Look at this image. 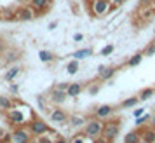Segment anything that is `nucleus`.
I'll return each instance as SVG.
<instances>
[{
  "label": "nucleus",
  "mask_w": 155,
  "mask_h": 143,
  "mask_svg": "<svg viewBox=\"0 0 155 143\" xmlns=\"http://www.w3.org/2000/svg\"><path fill=\"white\" fill-rule=\"evenodd\" d=\"M89 9H91V12L94 16L101 18V16L108 14L113 9V5L110 0H92V2H89Z\"/></svg>",
  "instance_id": "1"
},
{
  "label": "nucleus",
  "mask_w": 155,
  "mask_h": 143,
  "mask_svg": "<svg viewBox=\"0 0 155 143\" xmlns=\"http://www.w3.org/2000/svg\"><path fill=\"white\" fill-rule=\"evenodd\" d=\"M54 89H58V91H64V93H66V89H68V84H66V82H61V84H58Z\"/></svg>",
  "instance_id": "30"
},
{
  "label": "nucleus",
  "mask_w": 155,
  "mask_h": 143,
  "mask_svg": "<svg viewBox=\"0 0 155 143\" xmlns=\"http://www.w3.org/2000/svg\"><path fill=\"white\" fill-rule=\"evenodd\" d=\"M82 89H84V86H82L80 82H73V84H68V89H66V96H70V98H77L78 94L82 93Z\"/></svg>",
  "instance_id": "13"
},
{
  "label": "nucleus",
  "mask_w": 155,
  "mask_h": 143,
  "mask_svg": "<svg viewBox=\"0 0 155 143\" xmlns=\"http://www.w3.org/2000/svg\"><path fill=\"white\" fill-rule=\"evenodd\" d=\"M119 131H120V122L119 121H108V122H103V131H101V136L105 138L106 141L112 143L117 136H119Z\"/></svg>",
  "instance_id": "2"
},
{
  "label": "nucleus",
  "mask_w": 155,
  "mask_h": 143,
  "mask_svg": "<svg viewBox=\"0 0 155 143\" xmlns=\"http://www.w3.org/2000/svg\"><path fill=\"white\" fill-rule=\"evenodd\" d=\"M64 100H66V93H64V91H58V89H52V91H51V101H52V103H58V105H59V103H63Z\"/></svg>",
  "instance_id": "15"
},
{
  "label": "nucleus",
  "mask_w": 155,
  "mask_h": 143,
  "mask_svg": "<svg viewBox=\"0 0 155 143\" xmlns=\"http://www.w3.org/2000/svg\"><path fill=\"white\" fill-rule=\"evenodd\" d=\"M150 117H152L150 114H143L141 117H138V119H136V126L140 128V126H143V124H147V122L150 121Z\"/></svg>",
  "instance_id": "26"
},
{
  "label": "nucleus",
  "mask_w": 155,
  "mask_h": 143,
  "mask_svg": "<svg viewBox=\"0 0 155 143\" xmlns=\"http://www.w3.org/2000/svg\"><path fill=\"white\" fill-rule=\"evenodd\" d=\"M150 124H152V128L155 129V115H152V117H150Z\"/></svg>",
  "instance_id": "40"
},
{
  "label": "nucleus",
  "mask_w": 155,
  "mask_h": 143,
  "mask_svg": "<svg viewBox=\"0 0 155 143\" xmlns=\"http://www.w3.org/2000/svg\"><path fill=\"white\" fill-rule=\"evenodd\" d=\"M14 14H16V21H31L37 16L31 7H19L14 11Z\"/></svg>",
  "instance_id": "7"
},
{
  "label": "nucleus",
  "mask_w": 155,
  "mask_h": 143,
  "mask_svg": "<svg viewBox=\"0 0 155 143\" xmlns=\"http://www.w3.org/2000/svg\"><path fill=\"white\" fill-rule=\"evenodd\" d=\"M11 93H14V94H18V91H19V87H18V84H11Z\"/></svg>",
  "instance_id": "35"
},
{
  "label": "nucleus",
  "mask_w": 155,
  "mask_h": 143,
  "mask_svg": "<svg viewBox=\"0 0 155 143\" xmlns=\"http://www.w3.org/2000/svg\"><path fill=\"white\" fill-rule=\"evenodd\" d=\"M98 91H99V86H98V84H92V86L89 87V94H96Z\"/></svg>",
  "instance_id": "32"
},
{
  "label": "nucleus",
  "mask_w": 155,
  "mask_h": 143,
  "mask_svg": "<svg viewBox=\"0 0 155 143\" xmlns=\"http://www.w3.org/2000/svg\"><path fill=\"white\" fill-rule=\"evenodd\" d=\"M153 54H155V42H152V44L147 47V49L143 51V56L150 58V56H153Z\"/></svg>",
  "instance_id": "27"
},
{
  "label": "nucleus",
  "mask_w": 155,
  "mask_h": 143,
  "mask_svg": "<svg viewBox=\"0 0 155 143\" xmlns=\"http://www.w3.org/2000/svg\"><path fill=\"white\" fill-rule=\"evenodd\" d=\"M49 129L51 128L42 121V119H37V117H33L28 124V131L31 133V136H42V135H45Z\"/></svg>",
  "instance_id": "4"
},
{
  "label": "nucleus",
  "mask_w": 155,
  "mask_h": 143,
  "mask_svg": "<svg viewBox=\"0 0 155 143\" xmlns=\"http://www.w3.org/2000/svg\"><path fill=\"white\" fill-rule=\"evenodd\" d=\"M70 126L71 128H82V126H85V119L84 117H77V115H70Z\"/></svg>",
  "instance_id": "20"
},
{
  "label": "nucleus",
  "mask_w": 155,
  "mask_h": 143,
  "mask_svg": "<svg viewBox=\"0 0 155 143\" xmlns=\"http://www.w3.org/2000/svg\"><path fill=\"white\" fill-rule=\"evenodd\" d=\"M38 58H40V61H44V63H51L54 59V54L51 51H40L38 52Z\"/></svg>",
  "instance_id": "25"
},
{
  "label": "nucleus",
  "mask_w": 155,
  "mask_h": 143,
  "mask_svg": "<svg viewBox=\"0 0 155 143\" xmlns=\"http://www.w3.org/2000/svg\"><path fill=\"white\" fill-rule=\"evenodd\" d=\"M4 51H5V44H4V42H2V40H0V54H2Z\"/></svg>",
  "instance_id": "39"
},
{
  "label": "nucleus",
  "mask_w": 155,
  "mask_h": 143,
  "mask_svg": "<svg viewBox=\"0 0 155 143\" xmlns=\"http://www.w3.org/2000/svg\"><path fill=\"white\" fill-rule=\"evenodd\" d=\"M12 108V100H9L5 96H0V110H4V112H9Z\"/></svg>",
  "instance_id": "23"
},
{
  "label": "nucleus",
  "mask_w": 155,
  "mask_h": 143,
  "mask_svg": "<svg viewBox=\"0 0 155 143\" xmlns=\"http://www.w3.org/2000/svg\"><path fill=\"white\" fill-rule=\"evenodd\" d=\"M19 73H21V66H12V68H9L7 73H5V80L12 82V80H14Z\"/></svg>",
  "instance_id": "17"
},
{
  "label": "nucleus",
  "mask_w": 155,
  "mask_h": 143,
  "mask_svg": "<svg viewBox=\"0 0 155 143\" xmlns=\"http://www.w3.org/2000/svg\"><path fill=\"white\" fill-rule=\"evenodd\" d=\"M28 143H33V141H28Z\"/></svg>",
  "instance_id": "43"
},
{
  "label": "nucleus",
  "mask_w": 155,
  "mask_h": 143,
  "mask_svg": "<svg viewBox=\"0 0 155 143\" xmlns=\"http://www.w3.org/2000/svg\"><path fill=\"white\" fill-rule=\"evenodd\" d=\"M11 141L14 143H28L31 141V133H30L28 129L25 128H18L12 131V135H11Z\"/></svg>",
  "instance_id": "6"
},
{
  "label": "nucleus",
  "mask_w": 155,
  "mask_h": 143,
  "mask_svg": "<svg viewBox=\"0 0 155 143\" xmlns=\"http://www.w3.org/2000/svg\"><path fill=\"white\" fill-rule=\"evenodd\" d=\"M58 26V21H52V23H49V30H54Z\"/></svg>",
  "instance_id": "37"
},
{
  "label": "nucleus",
  "mask_w": 155,
  "mask_h": 143,
  "mask_svg": "<svg viewBox=\"0 0 155 143\" xmlns=\"http://www.w3.org/2000/svg\"><path fill=\"white\" fill-rule=\"evenodd\" d=\"M51 121L56 122V124H63V122L68 121V115H66V112L56 108V110H52V112H51Z\"/></svg>",
  "instance_id": "12"
},
{
  "label": "nucleus",
  "mask_w": 155,
  "mask_h": 143,
  "mask_svg": "<svg viewBox=\"0 0 155 143\" xmlns=\"http://www.w3.org/2000/svg\"><path fill=\"white\" fill-rule=\"evenodd\" d=\"M143 61V52H136V54H133V56L127 59V66H138V65Z\"/></svg>",
  "instance_id": "19"
},
{
  "label": "nucleus",
  "mask_w": 155,
  "mask_h": 143,
  "mask_svg": "<svg viewBox=\"0 0 155 143\" xmlns=\"http://www.w3.org/2000/svg\"><path fill=\"white\" fill-rule=\"evenodd\" d=\"M92 54V49H78V51H75V52H73V59H85V58H89Z\"/></svg>",
  "instance_id": "18"
},
{
  "label": "nucleus",
  "mask_w": 155,
  "mask_h": 143,
  "mask_svg": "<svg viewBox=\"0 0 155 143\" xmlns=\"http://www.w3.org/2000/svg\"><path fill=\"white\" fill-rule=\"evenodd\" d=\"M110 2H112V5L115 7V5H122V4H124L126 0H110Z\"/></svg>",
  "instance_id": "36"
},
{
  "label": "nucleus",
  "mask_w": 155,
  "mask_h": 143,
  "mask_svg": "<svg viewBox=\"0 0 155 143\" xmlns=\"http://www.w3.org/2000/svg\"><path fill=\"white\" fill-rule=\"evenodd\" d=\"M92 143H110V141H106L103 136H98V138H94V140H92Z\"/></svg>",
  "instance_id": "33"
},
{
  "label": "nucleus",
  "mask_w": 155,
  "mask_h": 143,
  "mask_svg": "<svg viewBox=\"0 0 155 143\" xmlns=\"http://www.w3.org/2000/svg\"><path fill=\"white\" fill-rule=\"evenodd\" d=\"M143 114H145V110H143V108H136V110L133 112V117H134V119H138V117H141Z\"/></svg>",
  "instance_id": "31"
},
{
  "label": "nucleus",
  "mask_w": 155,
  "mask_h": 143,
  "mask_svg": "<svg viewBox=\"0 0 155 143\" xmlns=\"http://www.w3.org/2000/svg\"><path fill=\"white\" fill-rule=\"evenodd\" d=\"M84 133H82V135H77V136H73V138H71L70 141L68 143H84Z\"/></svg>",
  "instance_id": "29"
},
{
  "label": "nucleus",
  "mask_w": 155,
  "mask_h": 143,
  "mask_svg": "<svg viewBox=\"0 0 155 143\" xmlns=\"http://www.w3.org/2000/svg\"><path fill=\"white\" fill-rule=\"evenodd\" d=\"M101 131H103V122L99 119H92V121H89L84 126V136L85 138H91V140L101 136Z\"/></svg>",
  "instance_id": "3"
},
{
  "label": "nucleus",
  "mask_w": 155,
  "mask_h": 143,
  "mask_svg": "<svg viewBox=\"0 0 155 143\" xmlns=\"http://www.w3.org/2000/svg\"><path fill=\"white\" fill-rule=\"evenodd\" d=\"M115 112V108L112 107V105H99L96 110H94V115H96V119H108L110 115Z\"/></svg>",
  "instance_id": "10"
},
{
  "label": "nucleus",
  "mask_w": 155,
  "mask_h": 143,
  "mask_svg": "<svg viewBox=\"0 0 155 143\" xmlns=\"http://www.w3.org/2000/svg\"><path fill=\"white\" fill-rule=\"evenodd\" d=\"M124 143H141V133H140V129L129 131V133L124 136Z\"/></svg>",
  "instance_id": "14"
},
{
  "label": "nucleus",
  "mask_w": 155,
  "mask_h": 143,
  "mask_svg": "<svg viewBox=\"0 0 155 143\" xmlns=\"http://www.w3.org/2000/svg\"><path fill=\"white\" fill-rule=\"evenodd\" d=\"M113 49H115V47H113L112 44H108V45H105V47L101 49V56H110V54L113 52Z\"/></svg>",
  "instance_id": "28"
},
{
  "label": "nucleus",
  "mask_w": 155,
  "mask_h": 143,
  "mask_svg": "<svg viewBox=\"0 0 155 143\" xmlns=\"http://www.w3.org/2000/svg\"><path fill=\"white\" fill-rule=\"evenodd\" d=\"M54 143H68V140H64V138H58V140H54Z\"/></svg>",
  "instance_id": "38"
},
{
  "label": "nucleus",
  "mask_w": 155,
  "mask_h": 143,
  "mask_svg": "<svg viewBox=\"0 0 155 143\" xmlns=\"http://www.w3.org/2000/svg\"><path fill=\"white\" fill-rule=\"evenodd\" d=\"M78 68H80V65H78L77 59H71L70 63L66 65V72H68L70 75H75V73L78 72Z\"/></svg>",
  "instance_id": "24"
},
{
  "label": "nucleus",
  "mask_w": 155,
  "mask_h": 143,
  "mask_svg": "<svg viewBox=\"0 0 155 143\" xmlns=\"http://www.w3.org/2000/svg\"><path fill=\"white\" fill-rule=\"evenodd\" d=\"M87 2H92V0H87Z\"/></svg>",
  "instance_id": "42"
},
{
  "label": "nucleus",
  "mask_w": 155,
  "mask_h": 143,
  "mask_svg": "<svg viewBox=\"0 0 155 143\" xmlns=\"http://www.w3.org/2000/svg\"><path fill=\"white\" fill-rule=\"evenodd\" d=\"M117 73V68L115 66H105V65H99L98 66V79L99 80H110Z\"/></svg>",
  "instance_id": "8"
},
{
  "label": "nucleus",
  "mask_w": 155,
  "mask_h": 143,
  "mask_svg": "<svg viewBox=\"0 0 155 143\" xmlns=\"http://www.w3.org/2000/svg\"><path fill=\"white\" fill-rule=\"evenodd\" d=\"M0 19L4 21H16V14L12 9H0Z\"/></svg>",
  "instance_id": "16"
},
{
  "label": "nucleus",
  "mask_w": 155,
  "mask_h": 143,
  "mask_svg": "<svg viewBox=\"0 0 155 143\" xmlns=\"http://www.w3.org/2000/svg\"><path fill=\"white\" fill-rule=\"evenodd\" d=\"M73 40H75V42H82V40H84V35H82V33H77V35H73Z\"/></svg>",
  "instance_id": "34"
},
{
  "label": "nucleus",
  "mask_w": 155,
  "mask_h": 143,
  "mask_svg": "<svg viewBox=\"0 0 155 143\" xmlns=\"http://www.w3.org/2000/svg\"><path fill=\"white\" fill-rule=\"evenodd\" d=\"M155 94V89L153 87H147V89H143L140 94H138V100L140 101H145V100H150L152 96Z\"/></svg>",
  "instance_id": "21"
},
{
  "label": "nucleus",
  "mask_w": 155,
  "mask_h": 143,
  "mask_svg": "<svg viewBox=\"0 0 155 143\" xmlns=\"http://www.w3.org/2000/svg\"><path fill=\"white\" fill-rule=\"evenodd\" d=\"M141 143H155V129L153 128H141Z\"/></svg>",
  "instance_id": "11"
},
{
  "label": "nucleus",
  "mask_w": 155,
  "mask_h": 143,
  "mask_svg": "<svg viewBox=\"0 0 155 143\" xmlns=\"http://www.w3.org/2000/svg\"><path fill=\"white\" fill-rule=\"evenodd\" d=\"M138 103H140L138 96H133V98H127L126 101H122V103H120V108H134Z\"/></svg>",
  "instance_id": "22"
},
{
  "label": "nucleus",
  "mask_w": 155,
  "mask_h": 143,
  "mask_svg": "<svg viewBox=\"0 0 155 143\" xmlns=\"http://www.w3.org/2000/svg\"><path fill=\"white\" fill-rule=\"evenodd\" d=\"M140 2H141V5H148V4L153 2V0H140Z\"/></svg>",
  "instance_id": "41"
},
{
  "label": "nucleus",
  "mask_w": 155,
  "mask_h": 143,
  "mask_svg": "<svg viewBox=\"0 0 155 143\" xmlns=\"http://www.w3.org/2000/svg\"><path fill=\"white\" fill-rule=\"evenodd\" d=\"M51 4H52L51 0H31L30 7L35 11V14H42V12H45L51 7Z\"/></svg>",
  "instance_id": "9"
},
{
  "label": "nucleus",
  "mask_w": 155,
  "mask_h": 143,
  "mask_svg": "<svg viewBox=\"0 0 155 143\" xmlns=\"http://www.w3.org/2000/svg\"><path fill=\"white\" fill-rule=\"evenodd\" d=\"M7 121L12 126H23L25 122H28V117H26V114H23L21 110H18L16 107H12L7 114Z\"/></svg>",
  "instance_id": "5"
}]
</instances>
